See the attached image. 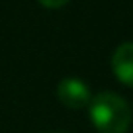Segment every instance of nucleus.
<instances>
[{
	"mask_svg": "<svg viewBox=\"0 0 133 133\" xmlns=\"http://www.w3.org/2000/svg\"><path fill=\"white\" fill-rule=\"evenodd\" d=\"M88 116L100 133H125L133 119L127 100L110 90L92 96L88 104Z\"/></svg>",
	"mask_w": 133,
	"mask_h": 133,
	"instance_id": "nucleus-1",
	"label": "nucleus"
},
{
	"mask_svg": "<svg viewBox=\"0 0 133 133\" xmlns=\"http://www.w3.org/2000/svg\"><path fill=\"white\" fill-rule=\"evenodd\" d=\"M57 98L65 108L82 110L88 108L92 94H90V86L84 80L76 78V76H66L57 84Z\"/></svg>",
	"mask_w": 133,
	"mask_h": 133,
	"instance_id": "nucleus-2",
	"label": "nucleus"
},
{
	"mask_svg": "<svg viewBox=\"0 0 133 133\" xmlns=\"http://www.w3.org/2000/svg\"><path fill=\"white\" fill-rule=\"evenodd\" d=\"M112 71L119 82L133 86V41L121 43L112 55Z\"/></svg>",
	"mask_w": 133,
	"mask_h": 133,
	"instance_id": "nucleus-3",
	"label": "nucleus"
},
{
	"mask_svg": "<svg viewBox=\"0 0 133 133\" xmlns=\"http://www.w3.org/2000/svg\"><path fill=\"white\" fill-rule=\"evenodd\" d=\"M41 6H45V8H51V10H55V8H63V6L69 2V0H37Z\"/></svg>",
	"mask_w": 133,
	"mask_h": 133,
	"instance_id": "nucleus-4",
	"label": "nucleus"
},
{
	"mask_svg": "<svg viewBox=\"0 0 133 133\" xmlns=\"http://www.w3.org/2000/svg\"><path fill=\"white\" fill-rule=\"evenodd\" d=\"M55 133H59V131H55Z\"/></svg>",
	"mask_w": 133,
	"mask_h": 133,
	"instance_id": "nucleus-5",
	"label": "nucleus"
}]
</instances>
